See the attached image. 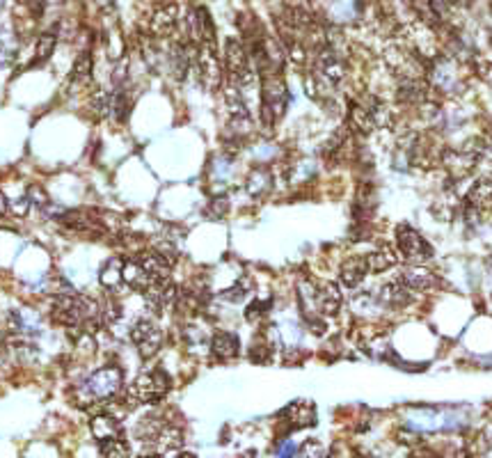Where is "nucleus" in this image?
<instances>
[{"mask_svg":"<svg viewBox=\"0 0 492 458\" xmlns=\"http://www.w3.org/2000/svg\"><path fill=\"white\" fill-rule=\"evenodd\" d=\"M7 209H9V202H7L5 195L0 193V215H5V213H7Z\"/></svg>","mask_w":492,"mask_h":458,"instance_id":"cd10ccee","label":"nucleus"},{"mask_svg":"<svg viewBox=\"0 0 492 458\" xmlns=\"http://www.w3.org/2000/svg\"><path fill=\"white\" fill-rule=\"evenodd\" d=\"M385 58H387V64L391 67V71L406 81H417L424 73V60L412 44H403V41L391 44L385 51Z\"/></svg>","mask_w":492,"mask_h":458,"instance_id":"7ed1b4c3","label":"nucleus"},{"mask_svg":"<svg viewBox=\"0 0 492 458\" xmlns=\"http://www.w3.org/2000/svg\"><path fill=\"white\" fill-rule=\"evenodd\" d=\"M321 456H323V449L319 442H307L302 447V454H300V458H321Z\"/></svg>","mask_w":492,"mask_h":458,"instance_id":"393cba45","label":"nucleus"},{"mask_svg":"<svg viewBox=\"0 0 492 458\" xmlns=\"http://www.w3.org/2000/svg\"><path fill=\"white\" fill-rule=\"evenodd\" d=\"M444 163L453 177H465V174L474 168L476 156L474 154H465V151H451V154L444 156Z\"/></svg>","mask_w":492,"mask_h":458,"instance_id":"aec40b11","label":"nucleus"},{"mask_svg":"<svg viewBox=\"0 0 492 458\" xmlns=\"http://www.w3.org/2000/svg\"><path fill=\"white\" fill-rule=\"evenodd\" d=\"M240 351L238 337L232 332H215L211 340V353L217 360H234Z\"/></svg>","mask_w":492,"mask_h":458,"instance_id":"dca6fc26","label":"nucleus"},{"mask_svg":"<svg viewBox=\"0 0 492 458\" xmlns=\"http://www.w3.org/2000/svg\"><path fill=\"white\" fill-rule=\"evenodd\" d=\"M376 296L378 302L385 305V307H406L412 298V289L403 282V278H396L387 282V285H382Z\"/></svg>","mask_w":492,"mask_h":458,"instance_id":"9d476101","label":"nucleus"},{"mask_svg":"<svg viewBox=\"0 0 492 458\" xmlns=\"http://www.w3.org/2000/svg\"><path fill=\"white\" fill-rule=\"evenodd\" d=\"M53 321L64 325V328H83L85 323H92V319H98V307L83 296H58L51 305Z\"/></svg>","mask_w":492,"mask_h":458,"instance_id":"f257e3e1","label":"nucleus"},{"mask_svg":"<svg viewBox=\"0 0 492 458\" xmlns=\"http://www.w3.org/2000/svg\"><path fill=\"white\" fill-rule=\"evenodd\" d=\"M170 392V376L163 369H151L147 374H140L135 383L130 385V397L140 403H156Z\"/></svg>","mask_w":492,"mask_h":458,"instance_id":"39448f33","label":"nucleus"},{"mask_svg":"<svg viewBox=\"0 0 492 458\" xmlns=\"http://www.w3.org/2000/svg\"><path fill=\"white\" fill-rule=\"evenodd\" d=\"M119 387H122V372L117 367H103L94 372L85 383L78 387V399L81 406H92V403H101L113 399Z\"/></svg>","mask_w":492,"mask_h":458,"instance_id":"f03ea898","label":"nucleus"},{"mask_svg":"<svg viewBox=\"0 0 492 458\" xmlns=\"http://www.w3.org/2000/svg\"><path fill=\"white\" fill-rule=\"evenodd\" d=\"M227 200L225 198H215L213 202H211V206H209V211L215 215V218H220V215H225L227 213Z\"/></svg>","mask_w":492,"mask_h":458,"instance_id":"a878e982","label":"nucleus"},{"mask_svg":"<svg viewBox=\"0 0 492 458\" xmlns=\"http://www.w3.org/2000/svg\"><path fill=\"white\" fill-rule=\"evenodd\" d=\"M488 133H490V138H492V126H490V131H488Z\"/></svg>","mask_w":492,"mask_h":458,"instance_id":"c756f323","label":"nucleus"},{"mask_svg":"<svg viewBox=\"0 0 492 458\" xmlns=\"http://www.w3.org/2000/svg\"><path fill=\"white\" fill-rule=\"evenodd\" d=\"M56 44H58V35L56 32H41L39 39H37V49H35V64H41V62H46L51 56H53V51H56Z\"/></svg>","mask_w":492,"mask_h":458,"instance_id":"412c9836","label":"nucleus"},{"mask_svg":"<svg viewBox=\"0 0 492 458\" xmlns=\"http://www.w3.org/2000/svg\"><path fill=\"white\" fill-rule=\"evenodd\" d=\"M467 202L474 211L490 213L492 211V179H478L472 190L467 193Z\"/></svg>","mask_w":492,"mask_h":458,"instance_id":"2eb2a0df","label":"nucleus"},{"mask_svg":"<svg viewBox=\"0 0 492 458\" xmlns=\"http://www.w3.org/2000/svg\"><path fill=\"white\" fill-rule=\"evenodd\" d=\"M92 78V56L90 53H81L78 60L73 64V71L69 76V90H81Z\"/></svg>","mask_w":492,"mask_h":458,"instance_id":"f3484780","label":"nucleus"},{"mask_svg":"<svg viewBox=\"0 0 492 458\" xmlns=\"http://www.w3.org/2000/svg\"><path fill=\"white\" fill-rule=\"evenodd\" d=\"M291 454H293V444L287 442V444H284L282 449H280V458H291Z\"/></svg>","mask_w":492,"mask_h":458,"instance_id":"bb28decb","label":"nucleus"},{"mask_svg":"<svg viewBox=\"0 0 492 458\" xmlns=\"http://www.w3.org/2000/svg\"><path fill=\"white\" fill-rule=\"evenodd\" d=\"M177 21H179V7L174 3H165L154 9V14L149 19V30L156 37H168L177 28Z\"/></svg>","mask_w":492,"mask_h":458,"instance_id":"1a4fd4ad","label":"nucleus"},{"mask_svg":"<svg viewBox=\"0 0 492 458\" xmlns=\"http://www.w3.org/2000/svg\"><path fill=\"white\" fill-rule=\"evenodd\" d=\"M0 3H3V0H0Z\"/></svg>","mask_w":492,"mask_h":458,"instance_id":"7c9ffc66","label":"nucleus"},{"mask_svg":"<svg viewBox=\"0 0 492 458\" xmlns=\"http://www.w3.org/2000/svg\"><path fill=\"white\" fill-rule=\"evenodd\" d=\"M261 115L264 122L275 124L287 113V87H284L280 73H270L264 78V94H261Z\"/></svg>","mask_w":492,"mask_h":458,"instance_id":"20e7f679","label":"nucleus"},{"mask_svg":"<svg viewBox=\"0 0 492 458\" xmlns=\"http://www.w3.org/2000/svg\"><path fill=\"white\" fill-rule=\"evenodd\" d=\"M367 268L369 273H382V270H387L391 266H396V253H394L391 248H380V250H374V253H369L367 257Z\"/></svg>","mask_w":492,"mask_h":458,"instance_id":"a211bd4d","label":"nucleus"},{"mask_svg":"<svg viewBox=\"0 0 492 458\" xmlns=\"http://www.w3.org/2000/svg\"><path fill=\"white\" fill-rule=\"evenodd\" d=\"M396 248L403 259L408 261H426L433 257V248L426 243V238L410 225H401L396 229Z\"/></svg>","mask_w":492,"mask_h":458,"instance_id":"423d86ee","label":"nucleus"},{"mask_svg":"<svg viewBox=\"0 0 492 458\" xmlns=\"http://www.w3.org/2000/svg\"><path fill=\"white\" fill-rule=\"evenodd\" d=\"M101 454L106 458H128V444L122 438H113L101 442Z\"/></svg>","mask_w":492,"mask_h":458,"instance_id":"5701e85b","label":"nucleus"},{"mask_svg":"<svg viewBox=\"0 0 492 458\" xmlns=\"http://www.w3.org/2000/svg\"><path fill=\"white\" fill-rule=\"evenodd\" d=\"M130 340H133L142 357H154L163 346V332L154 321L142 319L130 328Z\"/></svg>","mask_w":492,"mask_h":458,"instance_id":"6e6552de","label":"nucleus"},{"mask_svg":"<svg viewBox=\"0 0 492 458\" xmlns=\"http://www.w3.org/2000/svg\"><path fill=\"white\" fill-rule=\"evenodd\" d=\"M179 458H195V456H193V454H181Z\"/></svg>","mask_w":492,"mask_h":458,"instance_id":"c85d7f7f","label":"nucleus"},{"mask_svg":"<svg viewBox=\"0 0 492 458\" xmlns=\"http://www.w3.org/2000/svg\"><path fill=\"white\" fill-rule=\"evenodd\" d=\"M245 188H247L250 195H252V198H264V195L270 193V188H272V174L266 168H257L247 177Z\"/></svg>","mask_w":492,"mask_h":458,"instance_id":"6ab92c4d","label":"nucleus"},{"mask_svg":"<svg viewBox=\"0 0 492 458\" xmlns=\"http://www.w3.org/2000/svg\"><path fill=\"white\" fill-rule=\"evenodd\" d=\"M367 259L364 257H353L348 259L346 264L342 266V270H339V280H342V285L348 287V289H355L364 282L367 278Z\"/></svg>","mask_w":492,"mask_h":458,"instance_id":"4468645a","label":"nucleus"},{"mask_svg":"<svg viewBox=\"0 0 492 458\" xmlns=\"http://www.w3.org/2000/svg\"><path fill=\"white\" fill-rule=\"evenodd\" d=\"M401 278L412 291H431V289L440 287V278L426 266H408L406 270H403Z\"/></svg>","mask_w":492,"mask_h":458,"instance_id":"f8f14e48","label":"nucleus"},{"mask_svg":"<svg viewBox=\"0 0 492 458\" xmlns=\"http://www.w3.org/2000/svg\"><path fill=\"white\" fill-rule=\"evenodd\" d=\"M138 264L140 268L145 270V275L149 278L151 285H156V282H165L170 280V259L163 255V253H145L138 257Z\"/></svg>","mask_w":492,"mask_h":458,"instance_id":"9b49d317","label":"nucleus"},{"mask_svg":"<svg viewBox=\"0 0 492 458\" xmlns=\"http://www.w3.org/2000/svg\"><path fill=\"white\" fill-rule=\"evenodd\" d=\"M92 435L98 442L113 440V438H122V427H119L117 417L108 415V412H101V415H94L90 422Z\"/></svg>","mask_w":492,"mask_h":458,"instance_id":"ddd939ff","label":"nucleus"},{"mask_svg":"<svg viewBox=\"0 0 492 458\" xmlns=\"http://www.w3.org/2000/svg\"><path fill=\"white\" fill-rule=\"evenodd\" d=\"M268 312V305L266 302H252V305H250V307H247V312H245V319L247 321H261V319H264V314Z\"/></svg>","mask_w":492,"mask_h":458,"instance_id":"b1692460","label":"nucleus"},{"mask_svg":"<svg viewBox=\"0 0 492 458\" xmlns=\"http://www.w3.org/2000/svg\"><path fill=\"white\" fill-rule=\"evenodd\" d=\"M195 67L197 73H200V81L209 87V90H215L220 85L222 78V69H220V60L215 56V46L211 44H202V46H195Z\"/></svg>","mask_w":492,"mask_h":458,"instance_id":"0eeeda50","label":"nucleus"},{"mask_svg":"<svg viewBox=\"0 0 492 458\" xmlns=\"http://www.w3.org/2000/svg\"><path fill=\"white\" fill-rule=\"evenodd\" d=\"M101 282L108 287V289H117L119 282H124L122 278V261L119 259H113L111 264H108L101 273Z\"/></svg>","mask_w":492,"mask_h":458,"instance_id":"4be33fe9","label":"nucleus"}]
</instances>
